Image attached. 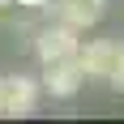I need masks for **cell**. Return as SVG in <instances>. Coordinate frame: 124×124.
Returning a JSON list of instances; mask_svg holds the SVG:
<instances>
[{
    "mask_svg": "<svg viewBox=\"0 0 124 124\" xmlns=\"http://www.w3.org/2000/svg\"><path fill=\"white\" fill-rule=\"evenodd\" d=\"M73 60H77V69L86 73V81H107V73H111V64H116V43L111 39H90L86 47L77 43Z\"/></svg>",
    "mask_w": 124,
    "mask_h": 124,
    "instance_id": "1",
    "label": "cell"
},
{
    "mask_svg": "<svg viewBox=\"0 0 124 124\" xmlns=\"http://www.w3.org/2000/svg\"><path fill=\"white\" fill-rule=\"evenodd\" d=\"M39 103V86L30 77H0V116H30Z\"/></svg>",
    "mask_w": 124,
    "mask_h": 124,
    "instance_id": "2",
    "label": "cell"
},
{
    "mask_svg": "<svg viewBox=\"0 0 124 124\" xmlns=\"http://www.w3.org/2000/svg\"><path fill=\"white\" fill-rule=\"evenodd\" d=\"M77 43H81V39H77V30L60 22V26H47V30H39L34 51H39V60H43V64H51V60H69V56L77 51Z\"/></svg>",
    "mask_w": 124,
    "mask_h": 124,
    "instance_id": "3",
    "label": "cell"
},
{
    "mask_svg": "<svg viewBox=\"0 0 124 124\" xmlns=\"http://www.w3.org/2000/svg\"><path fill=\"white\" fill-rule=\"evenodd\" d=\"M47 73H43V90L47 94H56V99H73L77 90L86 86V73L77 69V60L69 56V60H51V64H43Z\"/></svg>",
    "mask_w": 124,
    "mask_h": 124,
    "instance_id": "4",
    "label": "cell"
},
{
    "mask_svg": "<svg viewBox=\"0 0 124 124\" xmlns=\"http://www.w3.org/2000/svg\"><path fill=\"white\" fill-rule=\"evenodd\" d=\"M56 9H60V22H64V26L86 30V26H94V22L103 17V0H60Z\"/></svg>",
    "mask_w": 124,
    "mask_h": 124,
    "instance_id": "5",
    "label": "cell"
},
{
    "mask_svg": "<svg viewBox=\"0 0 124 124\" xmlns=\"http://www.w3.org/2000/svg\"><path fill=\"white\" fill-rule=\"evenodd\" d=\"M107 81H111L116 94H124V43H116V64H111V73H107Z\"/></svg>",
    "mask_w": 124,
    "mask_h": 124,
    "instance_id": "6",
    "label": "cell"
},
{
    "mask_svg": "<svg viewBox=\"0 0 124 124\" xmlns=\"http://www.w3.org/2000/svg\"><path fill=\"white\" fill-rule=\"evenodd\" d=\"M17 4H43V0H17Z\"/></svg>",
    "mask_w": 124,
    "mask_h": 124,
    "instance_id": "7",
    "label": "cell"
}]
</instances>
